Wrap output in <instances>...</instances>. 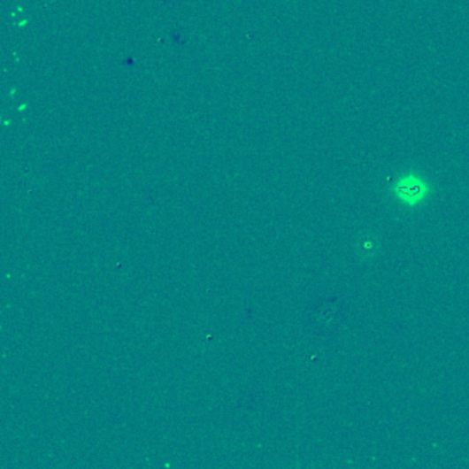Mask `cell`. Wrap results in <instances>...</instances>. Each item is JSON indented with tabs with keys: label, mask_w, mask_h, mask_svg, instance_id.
<instances>
[{
	"label": "cell",
	"mask_w": 469,
	"mask_h": 469,
	"mask_svg": "<svg viewBox=\"0 0 469 469\" xmlns=\"http://www.w3.org/2000/svg\"><path fill=\"white\" fill-rule=\"evenodd\" d=\"M431 193V186L424 176L416 173L402 175L392 186V195L406 207H417L427 200Z\"/></svg>",
	"instance_id": "1"
}]
</instances>
